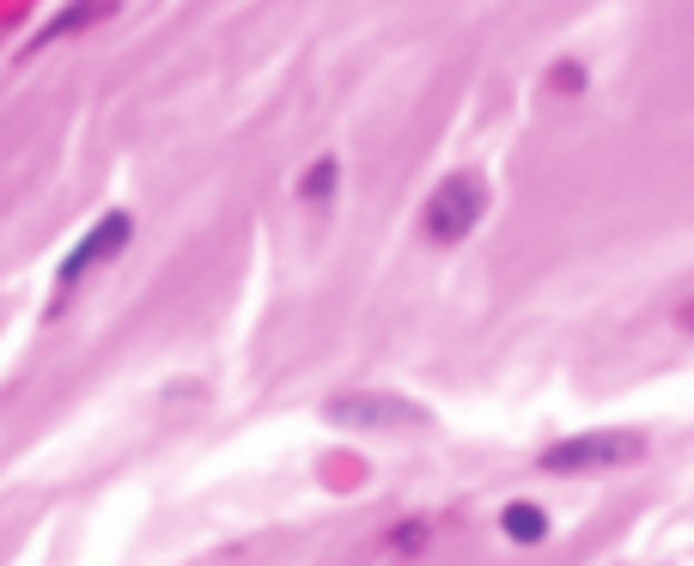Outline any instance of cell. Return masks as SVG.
<instances>
[{"instance_id":"6da1fadb","label":"cell","mask_w":694,"mask_h":566,"mask_svg":"<svg viewBox=\"0 0 694 566\" xmlns=\"http://www.w3.org/2000/svg\"><path fill=\"white\" fill-rule=\"evenodd\" d=\"M482 201H487V196H482V183H475V177H445V183L433 189L420 226H427L433 244H457L463 231L482 220Z\"/></svg>"},{"instance_id":"7a4b0ae2","label":"cell","mask_w":694,"mask_h":566,"mask_svg":"<svg viewBox=\"0 0 694 566\" xmlns=\"http://www.w3.org/2000/svg\"><path fill=\"white\" fill-rule=\"evenodd\" d=\"M329 415L347 420V427H420L415 403H396V396H347V403H329Z\"/></svg>"},{"instance_id":"3957f363","label":"cell","mask_w":694,"mask_h":566,"mask_svg":"<svg viewBox=\"0 0 694 566\" xmlns=\"http://www.w3.org/2000/svg\"><path fill=\"white\" fill-rule=\"evenodd\" d=\"M128 231H135V226H128V214H105V220H98V226H92V231H86V238H80V250H73L68 262H61V280H80L86 268L110 262V256H116V250H122V244H128Z\"/></svg>"},{"instance_id":"277c9868","label":"cell","mask_w":694,"mask_h":566,"mask_svg":"<svg viewBox=\"0 0 694 566\" xmlns=\"http://www.w3.org/2000/svg\"><path fill=\"white\" fill-rule=\"evenodd\" d=\"M627 457H640V439H567L543 463L548 469H603V463H627Z\"/></svg>"},{"instance_id":"5b68a950","label":"cell","mask_w":694,"mask_h":566,"mask_svg":"<svg viewBox=\"0 0 694 566\" xmlns=\"http://www.w3.org/2000/svg\"><path fill=\"white\" fill-rule=\"evenodd\" d=\"M499 530H506L512 543H543V536H548V518H543V506H524V499H518V506L499 512Z\"/></svg>"},{"instance_id":"8992f818","label":"cell","mask_w":694,"mask_h":566,"mask_svg":"<svg viewBox=\"0 0 694 566\" xmlns=\"http://www.w3.org/2000/svg\"><path fill=\"white\" fill-rule=\"evenodd\" d=\"M105 12H110V0H80V7H73V12H61L56 24H43V31H37V43H31V49H49V43H56V37L80 31L86 19H105Z\"/></svg>"},{"instance_id":"52a82bcc","label":"cell","mask_w":694,"mask_h":566,"mask_svg":"<svg viewBox=\"0 0 694 566\" xmlns=\"http://www.w3.org/2000/svg\"><path fill=\"white\" fill-rule=\"evenodd\" d=\"M341 183V165L336 159H317L311 171H305V183H299V196L305 201H329V189Z\"/></svg>"},{"instance_id":"ba28073f","label":"cell","mask_w":694,"mask_h":566,"mask_svg":"<svg viewBox=\"0 0 694 566\" xmlns=\"http://www.w3.org/2000/svg\"><path fill=\"white\" fill-rule=\"evenodd\" d=\"M676 324H683V329H688V336H694V305H683V317H676Z\"/></svg>"}]
</instances>
